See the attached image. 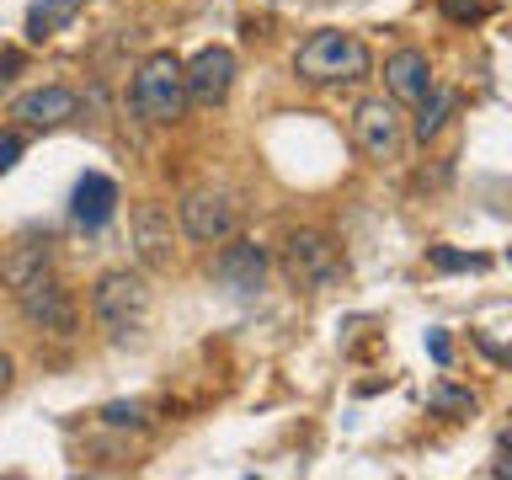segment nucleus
Instances as JSON below:
<instances>
[{
	"instance_id": "f257e3e1",
	"label": "nucleus",
	"mask_w": 512,
	"mask_h": 480,
	"mask_svg": "<svg viewBox=\"0 0 512 480\" xmlns=\"http://www.w3.org/2000/svg\"><path fill=\"white\" fill-rule=\"evenodd\" d=\"M294 75L310 80V86H358V80L374 75V54H368V43L358 38V32L320 27L299 43Z\"/></svg>"
},
{
	"instance_id": "f03ea898",
	"label": "nucleus",
	"mask_w": 512,
	"mask_h": 480,
	"mask_svg": "<svg viewBox=\"0 0 512 480\" xmlns=\"http://www.w3.org/2000/svg\"><path fill=\"white\" fill-rule=\"evenodd\" d=\"M150 278L144 272H128V267H112L96 278L91 288V315H96V326H102L112 342H128V336H139L144 331V320H150Z\"/></svg>"
},
{
	"instance_id": "7ed1b4c3",
	"label": "nucleus",
	"mask_w": 512,
	"mask_h": 480,
	"mask_svg": "<svg viewBox=\"0 0 512 480\" xmlns=\"http://www.w3.org/2000/svg\"><path fill=\"white\" fill-rule=\"evenodd\" d=\"M128 107H134L150 128L182 123V112H187V86H182V59H176L171 48H155V54L134 70Z\"/></svg>"
},
{
	"instance_id": "20e7f679",
	"label": "nucleus",
	"mask_w": 512,
	"mask_h": 480,
	"mask_svg": "<svg viewBox=\"0 0 512 480\" xmlns=\"http://www.w3.org/2000/svg\"><path fill=\"white\" fill-rule=\"evenodd\" d=\"M283 272L294 288L320 294V288H331L336 272H342V251H336V240L326 230H294L283 240Z\"/></svg>"
},
{
	"instance_id": "39448f33",
	"label": "nucleus",
	"mask_w": 512,
	"mask_h": 480,
	"mask_svg": "<svg viewBox=\"0 0 512 480\" xmlns=\"http://www.w3.org/2000/svg\"><path fill=\"white\" fill-rule=\"evenodd\" d=\"M176 219H182V235L198 240V246H219L240 230V208L224 187H192L176 203Z\"/></svg>"
},
{
	"instance_id": "423d86ee",
	"label": "nucleus",
	"mask_w": 512,
	"mask_h": 480,
	"mask_svg": "<svg viewBox=\"0 0 512 480\" xmlns=\"http://www.w3.org/2000/svg\"><path fill=\"white\" fill-rule=\"evenodd\" d=\"M267 272H272V256H267L262 240L230 235V240H219V256H214V267H208V278H214L224 294L251 299L267 288Z\"/></svg>"
},
{
	"instance_id": "0eeeda50",
	"label": "nucleus",
	"mask_w": 512,
	"mask_h": 480,
	"mask_svg": "<svg viewBox=\"0 0 512 480\" xmlns=\"http://www.w3.org/2000/svg\"><path fill=\"white\" fill-rule=\"evenodd\" d=\"M16 310H22V320L32 331H48V336H75V320H80V310H75V294L64 288L54 272H43V278H32L27 288H16Z\"/></svg>"
},
{
	"instance_id": "6e6552de",
	"label": "nucleus",
	"mask_w": 512,
	"mask_h": 480,
	"mask_svg": "<svg viewBox=\"0 0 512 480\" xmlns=\"http://www.w3.org/2000/svg\"><path fill=\"white\" fill-rule=\"evenodd\" d=\"M235 48L224 43H203L198 54L182 64V86H187V107H224L235 91Z\"/></svg>"
},
{
	"instance_id": "1a4fd4ad",
	"label": "nucleus",
	"mask_w": 512,
	"mask_h": 480,
	"mask_svg": "<svg viewBox=\"0 0 512 480\" xmlns=\"http://www.w3.org/2000/svg\"><path fill=\"white\" fill-rule=\"evenodd\" d=\"M352 139L368 160H400V144H406V118H400V102L390 96H368V102L352 107Z\"/></svg>"
},
{
	"instance_id": "9d476101",
	"label": "nucleus",
	"mask_w": 512,
	"mask_h": 480,
	"mask_svg": "<svg viewBox=\"0 0 512 480\" xmlns=\"http://www.w3.org/2000/svg\"><path fill=\"white\" fill-rule=\"evenodd\" d=\"M118 182H112L107 171H86L75 182V198H70V219L80 224L86 235H96V230H107L112 224V214H118Z\"/></svg>"
},
{
	"instance_id": "9b49d317",
	"label": "nucleus",
	"mask_w": 512,
	"mask_h": 480,
	"mask_svg": "<svg viewBox=\"0 0 512 480\" xmlns=\"http://www.w3.org/2000/svg\"><path fill=\"white\" fill-rule=\"evenodd\" d=\"M75 112H80V96L70 86H38V91H22L11 102V118L22 128H59V123H70Z\"/></svg>"
},
{
	"instance_id": "f8f14e48",
	"label": "nucleus",
	"mask_w": 512,
	"mask_h": 480,
	"mask_svg": "<svg viewBox=\"0 0 512 480\" xmlns=\"http://www.w3.org/2000/svg\"><path fill=\"white\" fill-rule=\"evenodd\" d=\"M128 235H134V256L144 267H171V214L160 203H139L134 219H128Z\"/></svg>"
},
{
	"instance_id": "ddd939ff",
	"label": "nucleus",
	"mask_w": 512,
	"mask_h": 480,
	"mask_svg": "<svg viewBox=\"0 0 512 480\" xmlns=\"http://www.w3.org/2000/svg\"><path fill=\"white\" fill-rule=\"evenodd\" d=\"M384 91H390V102H400V107H416L432 91V64H427L422 48H395V54L384 59Z\"/></svg>"
},
{
	"instance_id": "4468645a",
	"label": "nucleus",
	"mask_w": 512,
	"mask_h": 480,
	"mask_svg": "<svg viewBox=\"0 0 512 480\" xmlns=\"http://www.w3.org/2000/svg\"><path fill=\"white\" fill-rule=\"evenodd\" d=\"M43 272H54V240H22V246H11L0 256V283L11 288H27L32 278H43Z\"/></svg>"
},
{
	"instance_id": "2eb2a0df",
	"label": "nucleus",
	"mask_w": 512,
	"mask_h": 480,
	"mask_svg": "<svg viewBox=\"0 0 512 480\" xmlns=\"http://www.w3.org/2000/svg\"><path fill=\"white\" fill-rule=\"evenodd\" d=\"M459 112V91H448V86H438V80H432V91L422 96V102H416V118H411V139H432V134H443V123L454 118Z\"/></svg>"
},
{
	"instance_id": "dca6fc26",
	"label": "nucleus",
	"mask_w": 512,
	"mask_h": 480,
	"mask_svg": "<svg viewBox=\"0 0 512 480\" xmlns=\"http://www.w3.org/2000/svg\"><path fill=\"white\" fill-rule=\"evenodd\" d=\"M75 11H80V0H38V6L27 11V38L32 43L54 38V32H64L75 22Z\"/></svg>"
},
{
	"instance_id": "f3484780",
	"label": "nucleus",
	"mask_w": 512,
	"mask_h": 480,
	"mask_svg": "<svg viewBox=\"0 0 512 480\" xmlns=\"http://www.w3.org/2000/svg\"><path fill=\"white\" fill-rule=\"evenodd\" d=\"M96 416H102V427H112V432H150V411H144L139 400H107Z\"/></svg>"
},
{
	"instance_id": "a211bd4d",
	"label": "nucleus",
	"mask_w": 512,
	"mask_h": 480,
	"mask_svg": "<svg viewBox=\"0 0 512 480\" xmlns=\"http://www.w3.org/2000/svg\"><path fill=\"white\" fill-rule=\"evenodd\" d=\"M427 262L438 267V272H486L491 256H480V251H454V246H427Z\"/></svg>"
},
{
	"instance_id": "6ab92c4d",
	"label": "nucleus",
	"mask_w": 512,
	"mask_h": 480,
	"mask_svg": "<svg viewBox=\"0 0 512 480\" xmlns=\"http://www.w3.org/2000/svg\"><path fill=\"white\" fill-rule=\"evenodd\" d=\"M427 406L438 416H470L475 411V395L470 390H454V384H438V390L427 395Z\"/></svg>"
},
{
	"instance_id": "aec40b11",
	"label": "nucleus",
	"mask_w": 512,
	"mask_h": 480,
	"mask_svg": "<svg viewBox=\"0 0 512 480\" xmlns=\"http://www.w3.org/2000/svg\"><path fill=\"white\" fill-rule=\"evenodd\" d=\"M438 11L448 16V22H459V27H475V22H486V16L496 11V0H438Z\"/></svg>"
},
{
	"instance_id": "412c9836",
	"label": "nucleus",
	"mask_w": 512,
	"mask_h": 480,
	"mask_svg": "<svg viewBox=\"0 0 512 480\" xmlns=\"http://www.w3.org/2000/svg\"><path fill=\"white\" fill-rule=\"evenodd\" d=\"M22 150H27V139L16 134V128H6V134H0V176H6L16 160H22Z\"/></svg>"
},
{
	"instance_id": "4be33fe9",
	"label": "nucleus",
	"mask_w": 512,
	"mask_h": 480,
	"mask_svg": "<svg viewBox=\"0 0 512 480\" xmlns=\"http://www.w3.org/2000/svg\"><path fill=\"white\" fill-rule=\"evenodd\" d=\"M427 352H432V363L448 368V336L443 331H427Z\"/></svg>"
},
{
	"instance_id": "5701e85b",
	"label": "nucleus",
	"mask_w": 512,
	"mask_h": 480,
	"mask_svg": "<svg viewBox=\"0 0 512 480\" xmlns=\"http://www.w3.org/2000/svg\"><path fill=\"white\" fill-rule=\"evenodd\" d=\"M16 64H22V59H16V54H0V96H6V86H11V75H16Z\"/></svg>"
},
{
	"instance_id": "b1692460",
	"label": "nucleus",
	"mask_w": 512,
	"mask_h": 480,
	"mask_svg": "<svg viewBox=\"0 0 512 480\" xmlns=\"http://www.w3.org/2000/svg\"><path fill=\"white\" fill-rule=\"evenodd\" d=\"M11 384H16V363L6 358V352H0V395H6V390H11Z\"/></svg>"
}]
</instances>
